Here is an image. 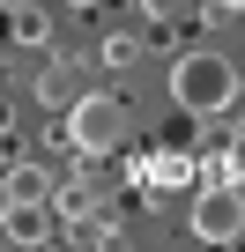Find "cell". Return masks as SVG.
Instances as JSON below:
<instances>
[{"label": "cell", "mask_w": 245, "mask_h": 252, "mask_svg": "<svg viewBox=\"0 0 245 252\" xmlns=\"http://www.w3.org/2000/svg\"><path fill=\"white\" fill-rule=\"evenodd\" d=\"M230 96H238V60L230 52H178L171 60V104L186 119H215V111H230Z\"/></svg>", "instance_id": "1"}, {"label": "cell", "mask_w": 245, "mask_h": 252, "mask_svg": "<svg viewBox=\"0 0 245 252\" xmlns=\"http://www.w3.org/2000/svg\"><path fill=\"white\" fill-rule=\"evenodd\" d=\"M60 119H67V149L74 156H111V149H127V134H134V111L119 104L111 89H82Z\"/></svg>", "instance_id": "2"}, {"label": "cell", "mask_w": 245, "mask_h": 252, "mask_svg": "<svg viewBox=\"0 0 245 252\" xmlns=\"http://www.w3.org/2000/svg\"><path fill=\"white\" fill-rule=\"evenodd\" d=\"M186 230L201 245H238L245 237V186L238 178H201L193 186V208H186Z\"/></svg>", "instance_id": "3"}, {"label": "cell", "mask_w": 245, "mask_h": 252, "mask_svg": "<svg viewBox=\"0 0 245 252\" xmlns=\"http://www.w3.org/2000/svg\"><path fill=\"white\" fill-rule=\"evenodd\" d=\"M30 200H52V178H45V163H30L15 149V163L0 171V208H30Z\"/></svg>", "instance_id": "4"}, {"label": "cell", "mask_w": 245, "mask_h": 252, "mask_svg": "<svg viewBox=\"0 0 245 252\" xmlns=\"http://www.w3.org/2000/svg\"><path fill=\"white\" fill-rule=\"evenodd\" d=\"M0 230L15 245H45L52 237V200H30V208H0Z\"/></svg>", "instance_id": "5"}, {"label": "cell", "mask_w": 245, "mask_h": 252, "mask_svg": "<svg viewBox=\"0 0 245 252\" xmlns=\"http://www.w3.org/2000/svg\"><path fill=\"white\" fill-rule=\"evenodd\" d=\"M74 96H82V74H74V60H45V74H37V104L67 111Z\"/></svg>", "instance_id": "6"}, {"label": "cell", "mask_w": 245, "mask_h": 252, "mask_svg": "<svg viewBox=\"0 0 245 252\" xmlns=\"http://www.w3.org/2000/svg\"><path fill=\"white\" fill-rule=\"evenodd\" d=\"M134 171H141L149 186H201V171H193L186 156H171V149H156V156H149V163H134Z\"/></svg>", "instance_id": "7"}, {"label": "cell", "mask_w": 245, "mask_h": 252, "mask_svg": "<svg viewBox=\"0 0 245 252\" xmlns=\"http://www.w3.org/2000/svg\"><path fill=\"white\" fill-rule=\"evenodd\" d=\"M8 37H15V45H30V52H37V45H52V15H45V8H37V0H30V8H15V15H8Z\"/></svg>", "instance_id": "8"}, {"label": "cell", "mask_w": 245, "mask_h": 252, "mask_svg": "<svg viewBox=\"0 0 245 252\" xmlns=\"http://www.w3.org/2000/svg\"><path fill=\"white\" fill-rule=\"evenodd\" d=\"M97 60H104V67H134V60H141V37H134V30H111V37L97 45Z\"/></svg>", "instance_id": "9"}, {"label": "cell", "mask_w": 245, "mask_h": 252, "mask_svg": "<svg viewBox=\"0 0 245 252\" xmlns=\"http://www.w3.org/2000/svg\"><path fill=\"white\" fill-rule=\"evenodd\" d=\"M52 208L60 215H97V193L89 186H67V193H52Z\"/></svg>", "instance_id": "10"}, {"label": "cell", "mask_w": 245, "mask_h": 252, "mask_svg": "<svg viewBox=\"0 0 245 252\" xmlns=\"http://www.w3.org/2000/svg\"><path fill=\"white\" fill-rule=\"evenodd\" d=\"M149 15H186V0H149Z\"/></svg>", "instance_id": "11"}, {"label": "cell", "mask_w": 245, "mask_h": 252, "mask_svg": "<svg viewBox=\"0 0 245 252\" xmlns=\"http://www.w3.org/2000/svg\"><path fill=\"white\" fill-rule=\"evenodd\" d=\"M208 8H223V15H245V0H208Z\"/></svg>", "instance_id": "12"}, {"label": "cell", "mask_w": 245, "mask_h": 252, "mask_svg": "<svg viewBox=\"0 0 245 252\" xmlns=\"http://www.w3.org/2000/svg\"><path fill=\"white\" fill-rule=\"evenodd\" d=\"M15 8H30V0H0V15H15Z\"/></svg>", "instance_id": "13"}]
</instances>
